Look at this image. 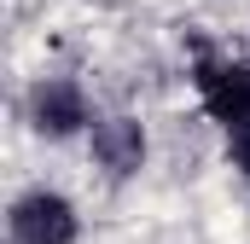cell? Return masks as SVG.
<instances>
[{
	"label": "cell",
	"instance_id": "obj_2",
	"mask_svg": "<svg viewBox=\"0 0 250 244\" xmlns=\"http://www.w3.org/2000/svg\"><path fill=\"white\" fill-rule=\"evenodd\" d=\"M12 239L18 244H76V215L53 192H29L12 209Z\"/></svg>",
	"mask_w": 250,
	"mask_h": 244
},
{
	"label": "cell",
	"instance_id": "obj_1",
	"mask_svg": "<svg viewBox=\"0 0 250 244\" xmlns=\"http://www.w3.org/2000/svg\"><path fill=\"white\" fill-rule=\"evenodd\" d=\"M198 93L227 134L250 128V64H198Z\"/></svg>",
	"mask_w": 250,
	"mask_h": 244
},
{
	"label": "cell",
	"instance_id": "obj_4",
	"mask_svg": "<svg viewBox=\"0 0 250 244\" xmlns=\"http://www.w3.org/2000/svg\"><path fill=\"white\" fill-rule=\"evenodd\" d=\"M93 151L105 157V169H140V157H146V140H140V122H99L93 128Z\"/></svg>",
	"mask_w": 250,
	"mask_h": 244
},
{
	"label": "cell",
	"instance_id": "obj_5",
	"mask_svg": "<svg viewBox=\"0 0 250 244\" xmlns=\"http://www.w3.org/2000/svg\"><path fill=\"white\" fill-rule=\"evenodd\" d=\"M233 157H239V169L250 181V128H233Z\"/></svg>",
	"mask_w": 250,
	"mask_h": 244
},
{
	"label": "cell",
	"instance_id": "obj_3",
	"mask_svg": "<svg viewBox=\"0 0 250 244\" xmlns=\"http://www.w3.org/2000/svg\"><path fill=\"white\" fill-rule=\"evenodd\" d=\"M35 122H41L47 134H70V128H82V122H87L82 93H76L70 81H47V87H35Z\"/></svg>",
	"mask_w": 250,
	"mask_h": 244
}]
</instances>
